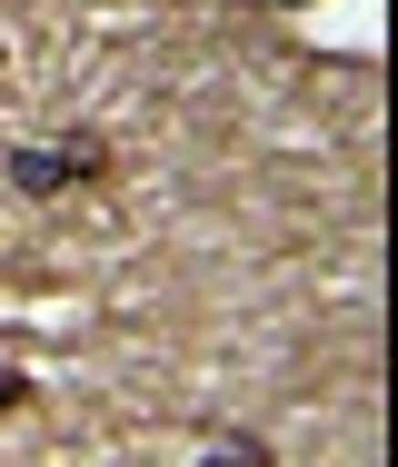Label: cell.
Wrapping results in <instances>:
<instances>
[{"label": "cell", "mask_w": 398, "mask_h": 467, "mask_svg": "<svg viewBox=\"0 0 398 467\" xmlns=\"http://www.w3.org/2000/svg\"><path fill=\"white\" fill-rule=\"evenodd\" d=\"M120 170L110 160V130H60V140H20L10 160H0V180L20 189V199H70V189H100Z\"/></svg>", "instance_id": "obj_1"}, {"label": "cell", "mask_w": 398, "mask_h": 467, "mask_svg": "<svg viewBox=\"0 0 398 467\" xmlns=\"http://www.w3.org/2000/svg\"><path fill=\"white\" fill-rule=\"evenodd\" d=\"M199 467H279V448L249 438V428H209V438H199Z\"/></svg>", "instance_id": "obj_2"}, {"label": "cell", "mask_w": 398, "mask_h": 467, "mask_svg": "<svg viewBox=\"0 0 398 467\" xmlns=\"http://www.w3.org/2000/svg\"><path fill=\"white\" fill-rule=\"evenodd\" d=\"M30 408V368H0V418H20Z\"/></svg>", "instance_id": "obj_3"}, {"label": "cell", "mask_w": 398, "mask_h": 467, "mask_svg": "<svg viewBox=\"0 0 398 467\" xmlns=\"http://www.w3.org/2000/svg\"><path fill=\"white\" fill-rule=\"evenodd\" d=\"M0 70H10V50H0Z\"/></svg>", "instance_id": "obj_4"}]
</instances>
